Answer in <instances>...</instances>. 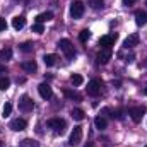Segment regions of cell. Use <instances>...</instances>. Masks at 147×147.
Instances as JSON below:
<instances>
[{
	"mask_svg": "<svg viewBox=\"0 0 147 147\" xmlns=\"http://www.w3.org/2000/svg\"><path fill=\"white\" fill-rule=\"evenodd\" d=\"M70 82H72L74 86H80V84L84 82V79H82V75H79V74H74V75H70Z\"/></svg>",
	"mask_w": 147,
	"mask_h": 147,
	"instance_id": "26",
	"label": "cell"
},
{
	"mask_svg": "<svg viewBox=\"0 0 147 147\" xmlns=\"http://www.w3.org/2000/svg\"><path fill=\"white\" fill-rule=\"evenodd\" d=\"M10 57H12V50H10V48L0 50V60H9Z\"/></svg>",
	"mask_w": 147,
	"mask_h": 147,
	"instance_id": "24",
	"label": "cell"
},
{
	"mask_svg": "<svg viewBox=\"0 0 147 147\" xmlns=\"http://www.w3.org/2000/svg\"><path fill=\"white\" fill-rule=\"evenodd\" d=\"M89 38H91V31H89V29H82V31H80V34H79V39H80L82 43H86Z\"/></svg>",
	"mask_w": 147,
	"mask_h": 147,
	"instance_id": "27",
	"label": "cell"
},
{
	"mask_svg": "<svg viewBox=\"0 0 147 147\" xmlns=\"http://www.w3.org/2000/svg\"><path fill=\"white\" fill-rule=\"evenodd\" d=\"M101 80H98V79H92V80H89L87 82V94L89 96H98L99 92H101Z\"/></svg>",
	"mask_w": 147,
	"mask_h": 147,
	"instance_id": "6",
	"label": "cell"
},
{
	"mask_svg": "<svg viewBox=\"0 0 147 147\" xmlns=\"http://www.w3.org/2000/svg\"><path fill=\"white\" fill-rule=\"evenodd\" d=\"M70 116H72L75 121H82V120L86 118V113L80 110V108H74L72 113H70Z\"/></svg>",
	"mask_w": 147,
	"mask_h": 147,
	"instance_id": "19",
	"label": "cell"
},
{
	"mask_svg": "<svg viewBox=\"0 0 147 147\" xmlns=\"http://www.w3.org/2000/svg\"><path fill=\"white\" fill-rule=\"evenodd\" d=\"M96 58H98V63H108L111 58V48H101Z\"/></svg>",
	"mask_w": 147,
	"mask_h": 147,
	"instance_id": "11",
	"label": "cell"
},
{
	"mask_svg": "<svg viewBox=\"0 0 147 147\" xmlns=\"http://www.w3.org/2000/svg\"><path fill=\"white\" fill-rule=\"evenodd\" d=\"M14 132H22V130H26V127H28V121L26 120H22V118H16V120H12L10 121V125H9Z\"/></svg>",
	"mask_w": 147,
	"mask_h": 147,
	"instance_id": "10",
	"label": "cell"
},
{
	"mask_svg": "<svg viewBox=\"0 0 147 147\" xmlns=\"http://www.w3.org/2000/svg\"><path fill=\"white\" fill-rule=\"evenodd\" d=\"M5 29H7V22H5V19L0 17V31H5Z\"/></svg>",
	"mask_w": 147,
	"mask_h": 147,
	"instance_id": "31",
	"label": "cell"
},
{
	"mask_svg": "<svg viewBox=\"0 0 147 147\" xmlns=\"http://www.w3.org/2000/svg\"><path fill=\"white\" fill-rule=\"evenodd\" d=\"M94 125H96L98 130H105V128L108 127V121H106L105 116H96V118H94Z\"/></svg>",
	"mask_w": 147,
	"mask_h": 147,
	"instance_id": "18",
	"label": "cell"
},
{
	"mask_svg": "<svg viewBox=\"0 0 147 147\" xmlns=\"http://www.w3.org/2000/svg\"><path fill=\"white\" fill-rule=\"evenodd\" d=\"M10 87V79L9 77H0V91H7Z\"/></svg>",
	"mask_w": 147,
	"mask_h": 147,
	"instance_id": "23",
	"label": "cell"
},
{
	"mask_svg": "<svg viewBox=\"0 0 147 147\" xmlns=\"http://www.w3.org/2000/svg\"><path fill=\"white\" fill-rule=\"evenodd\" d=\"M146 147H147V146H146Z\"/></svg>",
	"mask_w": 147,
	"mask_h": 147,
	"instance_id": "38",
	"label": "cell"
},
{
	"mask_svg": "<svg viewBox=\"0 0 147 147\" xmlns=\"http://www.w3.org/2000/svg\"><path fill=\"white\" fill-rule=\"evenodd\" d=\"M51 19H53V12H43V14L36 16V22H38V24L48 22V21H51Z\"/></svg>",
	"mask_w": 147,
	"mask_h": 147,
	"instance_id": "16",
	"label": "cell"
},
{
	"mask_svg": "<svg viewBox=\"0 0 147 147\" xmlns=\"http://www.w3.org/2000/svg\"><path fill=\"white\" fill-rule=\"evenodd\" d=\"M21 69H22L24 72H28V74H33V72L38 70V65H36L34 60H26V62L21 63Z\"/></svg>",
	"mask_w": 147,
	"mask_h": 147,
	"instance_id": "13",
	"label": "cell"
},
{
	"mask_svg": "<svg viewBox=\"0 0 147 147\" xmlns=\"http://www.w3.org/2000/svg\"><path fill=\"white\" fill-rule=\"evenodd\" d=\"M33 31H34V33H38V34H41V33H43V31H45V28H43V24H34V26H33Z\"/></svg>",
	"mask_w": 147,
	"mask_h": 147,
	"instance_id": "29",
	"label": "cell"
},
{
	"mask_svg": "<svg viewBox=\"0 0 147 147\" xmlns=\"http://www.w3.org/2000/svg\"><path fill=\"white\" fill-rule=\"evenodd\" d=\"M146 5H147V2H146Z\"/></svg>",
	"mask_w": 147,
	"mask_h": 147,
	"instance_id": "37",
	"label": "cell"
},
{
	"mask_svg": "<svg viewBox=\"0 0 147 147\" xmlns=\"http://www.w3.org/2000/svg\"><path fill=\"white\" fill-rule=\"evenodd\" d=\"M33 48H34V45H33L31 41H24V43H21V45H19V50H21V51H24V53L33 51Z\"/></svg>",
	"mask_w": 147,
	"mask_h": 147,
	"instance_id": "20",
	"label": "cell"
},
{
	"mask_svg": "<svg viewBox=\"0 0 147 147\" xmlns=\"http://www.w3.org/2000/svg\"><path fill=\"white\" fill-rule=\"evenodd\" d=\"M146 65H147V60H146Z\"/></svg>",
	"mask_w": 147,
	"mask_h": 147,
	"instance_id": "36",
	"label": "cell"
},
{
	"mask_svg": "<svg viewBox=\"0 0 147 147\" xmlns=\"http://www.w3.org/2000/svg\"><path fill=\"white\" fill-rule=\"evenodd\" d=\"M10 111H12V105H10V103H5V105H3V111H2L3 116H9Z\"/></svg>",
	"mask_w": 147,
	"mask_h": 147,
	"instance_id": "28",
	"label": "cell"
},
{
	"mask_svg": "<svg viewBox=\"0 0 147 147\" xmlns=\"http://www.w3.org/2000/svg\"><path fill=\"white\" fill-rule=\"evenodd\" d=\"M5 72V67H3V65H0V74H3Z\"/></svg>",
	"mask_w": 147,
	"mask_h": 147,
	"instance_id": "33",
	"label": "cell"
},
{
	"mask_svg": "<svg viewBox=\"0 0 147 147\" xmlns=\"http://www.w3.org/2000/svg\"><path fill=\"white\" fill-rule=\"evenodd\" d=\"M82 127L80 125H77V127H74V130L70 132V139H69V144L72 147H75V146H79L80 142H82Z\"/></svg>",
	"mask_w": 147,
	"mask_h": 147,
	"instance_id": "4",
	"label": "cell"
},
{
	"mask_svg": "<svg viewBox=\"0 0 147 147\" xmlns=\"http://www.w3.org/2000/svg\"><path fill=\"white\" fill-rule=\"evenodd\" d=\"M116 34L113 33V34H105V36L99 38V46L101 48H111L113 45H115V41H116Z\"/></svg>",
	"mask_w": 147,
	"mask_h": 147,
	"instance_id": "9",
	"label": "cell"
},
{
	"mask_svg": "<svg viewBox=\"0 0 147 147\" xmlns=\"http://www.w3.org/2000/svg\"><path fill=\"white\" fill-rule=\"evenodd\" d=\"M21 2H28V0H21Z\"/></svg>",
	"mask_w": 147,
	"mask_h": 147,
	"instance_id": "35",
	"label": "cell"
},
{
	"mask_svg": "<svg viewBox=\"0 0 147 147\" xmlns=\"http://www.w3.org/2000/svg\"><path fill=\"white\" fill-rule=\"evenodd\" d=\"M63 94H65L67 98H70V99H75V101H80V99H82L80 94H77V92H74V91H69V89H63Z\"/></svg>",
	"mask_w": 147,
	"mask_h": 147,
	"instance_id": "22",
	"label": "cell"
},
{
	"mask_svg": "<svg viewBox=\"0 0 147 147\" xmlns=\"http://www.w3.org/2000/svg\"><path fill=\"white\" fill-rule=\"evenodd\" d=\"M58 46H60V50L65 53V57L70 60L75 57V48H74V45L69 41V39H60V43H58Z\"/></svg>",
	"mask_w": 147,
	"mask_h": 147,
	"instance_id": "2",
	"label": "cell"
},
{
	"mask_svg": "<svg viewBox=\"0 0 147 147\" xmlns=\"http://www.w3.org/2000/svg\"><path fill=\"white\" fill-rule=\"evenodd\" d=\"M38 92H39V96H41L43 99H50V98L53 96L51 86H50V84H46V82H41V84L38 86Z\"/></svg>",
	"mask_w": 147,
	"mask_h": 147,
	"instance_id": "8",
	"label": "cell"
},
{
	"mask_svg": "<svg viewBox=\"0 0 147 147\" xmlns=\"http://www.w3.org/2000/svg\"><path fill=\"white\" fill-rule=\"evenodd\" d=\"M113 116H116V120H121V118H123V111H121V110L113 111Z\"/></svg>",
	"mask_w": 147,
	"mask_h": 147,
	"instance_id": "30",
	"label": "cell"
},
{
	"mask_svg": "<svg viewBox=\"0 0 147 147\" xmlns=\"http://www.w3.org/2000/svg\"><path fill=\"white\" fill-rule=\"evenodd\" d=\"M19 147H39V144H38L36 140H33V139H26V140L21 142Z\"/></svg>",
	"mask_w": 147,
	"mask_h": 147,
	"instance_id": "25",
	"label": "cell"
},
{
	"mask_svg": "<svg viewBox=\"0 0 147 147\" xmlns=\"http://www.w3.org/2000/svg\"><path fill=\"white\" fill-rule=\"evenodd\" d=\"M135 22H137V26H144L147 22V14L144 10H137L135 12Z\"/></svg>",
	"mask_w": 147,
	"mask_h": 147,
	"instance_id": "15",
	"label": "cell"
},
{
	"mask_svg": "<svg viewBox=\"0 0 147 147\" xmlns=\"http://www.w3.org/2000/svg\"><path fill=\"white\" fill-rule=\"evenodd\" d=\"M34 108V101L28 96V94H24L21 99H19V110L24 111V113H29V111H33Z\"/></svg>",
	"mask_w": 147,
	"mask_h": 147,
	"instance_id": "5",
	"label": "cell"
},
{
	"mask_svg": "<svg viewBox=\"0 0 147 147\" xmlns=\"http://www.w3.org/2000/svg\"><path fill=\"white\" fill-rule=\"evenodd\" d=\"M48 127L50 128H53V132L55 134H65V128H67V123H65V120H62V118H50L48 120Z\"/></svg>",
	"mask_w": 147,
	"mask_h": 147,
	"instance_id": "1",
	"label": "cell"
},
{
	"mask_svg": "<svg viewBox=\"0 0 147 147\" xmlns=\"http://www.w3.org/2000/svg\"><path fill=\"white\" fill-rule=\"evenodd\" d=\"M134 2H135V0H123V5H127V7H128V5H132Z\"/></svg>",
	"mask_w": 147,
	"mask_h": 147,
	"instance_id": "32",
	"label": "cell"
},
{
	"mask_svg": "<svg viewBox=\"0 0 147 147\" xmlns=\"http://www.w3.org/2000/svg\"><path fill=\"white\" fill-rule=\"evenodd\" d=\"M139 41H140L139 34H130V36L123 41V48H125V50H130V48L137 46V45H139Z\"/></svg>",
	"mask_w": 147,
	"mask_h": 147,
	"instance_id": "12",
	"label": "cell"
},
{
	"mask_svg": "<svg viewBox=\"0 0 147 147\" xmlns=\"http://www.w3.org/2000/svg\"><path fill=\"white\" fill-rule=\"evenodd\" d=\"M89 7L94 10H99L105 7V0H89Z\"/></svg>",
	"mask_w": 147,
	"mask_h": 147,
	"instance_id": "21",
	"label": "cell"
},
{
	"mask_svg": "<svg viewBox=\"0 0 147 147\" xmlns=\"http://www.w3.org/2000/svg\"><path fill=\"white\" fill-rule=\"evenodd\" d=\"M24 26H26V17H24V16H16V17L12 19V28H14L16 31L22 29Z\"/></svg>",
	"mask_w": 147,
	"mask_h": 147,
	"instance_id": "14",
	"label": "cell"
},
{
	"mask_svg": "<svg viewBox=\"0 0 147 147\" xmlns=\"http://www.w3.org/2000/svg\"><path fill=\"white\" fill-rule=\"evenodd\" d=\"M43 62H45L46 67H53V65L57 63V55H55V53H48V55L43 57Z\"/></svg>",
	"mask_w": 147,
	"mask_h": 147,
	"instance_id": "17",
	"label": "cell"
},
{
	"mask_svg": "<svg viewBox=\"0 0 147 147\" xmlns=\"http://www.w3.org/2000/svg\"><path fill=\"white\" fill-rule=\"evenodd\" d=\"M84 10H86V5H84L80 0H75V2L70 3V16H72L74 19L82 17V16H84Z\"/></svg>",
	"mask_w": 147,
	"mask_h": 147,
	"instance_id": "3",
	"label": "cell"
},
{
	"mask_svg": "<svg viewBox=\"0 0 147 147\" xmlns=\"http://www.w3.org/2000/svg\"><path fill=\"white\" fill-rule=\"evenodd\" d=\"M144 113H146V108H144V106H135V108H130V110H128L130 118H132L135 123H140V121H142Z\"/></svg>",
	"mask_w": 147,
	"mask_h": 147,
	"instance_id": "7",
	"label": "cell"
},
{
	"mask_svg": "<svg viewBox=\"0 0 147 147\" xmlns=\"http://www.w3.org/2000/svg\"><path fill=\"white\" fill-rule=\"evenodd\" d=\"M0 147H3V144H2V142H0Z\"/></svg>",
	"mask_w": 147,
	"mask_h": 147,
	"instance_id": "34",
	"label": "cell"
}]
</instances>
